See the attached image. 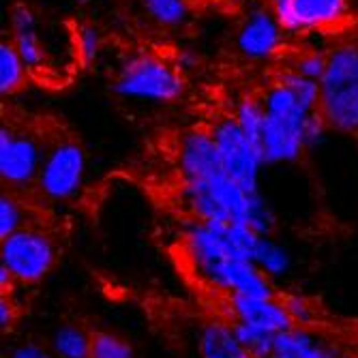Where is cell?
Returning <instances> with one entry per match:
<instances>
[{
  "label": "cell",
  "instance_id": "1",
  "mask_svg": "<svg viewBox=\"0 0 358 358\" xmlns=\"http://www.w3.org/2000/svg\"><path fill=\"white\" fill-rule=\"evenodd\" d=\"M185 208L195 221L243 223L262 236H273L277 225L275 213L262 193H249L225 172H217L204 180L182 182Z\"/></svg>",
  "mask_w": 358,
  "mask_h": 358
},
{
  "label": "cell",
  "instance_id": "2",
  "mask_svg": "<svg viewBox=\"0 0 358 358\" xmlns=\"http://www.w3.org/2000/svg\"><path fill=\"white\" fill-rule=\"evenodd\" d=\"M262 101L266 108V124L259 148H262L264 164H292L301 159L307 150L305 127L313 112L307 110L299 101V96L277 80L266 88Z\"/></svg>",
  "mask_w": 358,
  "mask_h": 358
},
{
  "label": "cell",
  "instance_id": "3",
  "mask_svg": "<svg viewBox=\"0 0 358 358\" xmlns=\"http://www.w3.org/2000/svg\"><path fill=\"white\" fill-rule=\"evenodd\" d=\"M187 90L180 67L157 54H136L127 58L114 78V92L124 99L174 103Z\"/></svg>",
  "mask_w": 358,
  "mask_h": 358
},
{
  "label": "cell",
  "instance_id": "4",
  "mask_svg": "<svg viewBox=\"0 0 358 358\" xmlns=\"http://www.w3.org/2000/svg\"><path fill=\"white\" fill-rule=\"evenodd\" d=\"M58 257V238L37 221L0 241V264L15 277L20 287L41 283L56 268Z\"/></svg>",
  "mask_w": 358,
  "mask_h": 358
},
{
  "label": "cell",
  "instance_id": "5",
  "mask_svg": "<svg viewBox=\"0 0 358 358\" xmlns=\"http://www.w3.org/2000/svg\"><path fill=\"white\" fill-rule=\"evenodd\" d=\"M86 176V150L76 138H56L48 144L35 191L48 204L78 198Z\"/></svg>",
  "mask_w": 358,
  "mask_h": 358
},
{
  "label": "cell",
  "instance_id": "6",
  "mask_svg": "<svg viewBox=\"0 0 358 358\" xmlns=\"http://www.w3.org/2000/svg\"><path fill=\"white\" fill-rule=\"evenodd\" d=\"M43 136L26 127L3 124L0 129V180L5 189L24 193L35 189L48 150Z\"/></svg>",
  "mask_w": 358,
  "mask_h": 358
},
{
  "label": "cell",
  "instance_id": "7",
  "mask_svg": "<svg viewBox=\"0 0 358 358\" xmlns=\"http://www.w3.org/2000/svg\"><path fill=\"white\" fill-rule=\"evenodd\" d=\"M210 134L219 150L223 172L245 191L259 193V172L266 166L259 146L243 134L234 116L219 118L210 127Z\"/></svg>",
  "mask_w": 358,
  "mask_h": 358
},
{
  "label": "cell",
  "instance_id": "8",
  "mask_svg": "<svg viewBox=\"0 0 358 358\" xmlns=\"http://www.w3.org/2000/svg\"><path fill=\"white\" fill-rule=\"evenodd\" d=\"M268 7L289 37L337 30L350 15V0H268Z\"/></svg>",
  "mask_w": 358,
  "mask_h": 358
},
{
  "label": "cell",
  "instance_id": "9",
  "mask_svg": "<svg viewBox=\"0 0 358 358\" xmlns=\"http://www.w3.org/2000/svg\"><path fill=\"white\" fill-rule=\"evenodd\" d=\"M285 32L271 7H249L236 32V50L249 60H271L283 50Z\"/></svg>",
  "mask_w": 358,
  "mask_h": 358
},
{
  "label": "cell",
  "instance_id": "10",
  "mask_svg": "<svg viewBox=\"0 0 358 358\" xmlns=\"http://www.w3.org/2000/svg\"><path fill=\"white\" fill-rule=\"evenodd\" d=\"M223 317L236 324H249V327L255 329H264L275 335L296 327L294 320L289 317L281 296L257 299V296L227 294L223 296Z\"/></svg>",
  "mask_w": 358,
  "mask_h": 358
},
{
  "label": "cell",
  "instance_id": "11",
  "mask_svg": "<svg viewBox=\"0 0 358 358\" xmlns=\"http://www.w3.org/2000/svg\"><path fill=\"white\" fill-rule=\"evenodd\" d=\"M176 166L182 182L204 180L217 172H223L210 129L193 127L180 136L176 150Z\"/></svg>",
  "mask_w": 358,
  "mask_h": 358
},
{
  "label": "cell",
  "instance_id": "12",
  "mask_svg": "<svg viewBox=\"0 0 358 358\" xmlns=\"http://www.w3.org/2000/svg\"><path fill=\"white\" fill-rule=\"evenodd\" d=\"M320 106L317 112L322 114L324 122L331 131L343 136H358V84L345 86H320Z\"/></svg>",
  "mask_w": 358,
  "mask_h": 358
},
{
  "label": "cell",
  "instance_id": "13",
  "mask_svg": "<svg viewBox=\"0 0 358 358\" xmlns=\"http://www.w3.org/2000/svg\"><path fill=\"white\" fill-rule=\"evenodd\" d=\"M200 358H253L227 317H210L198 331Z\"/></svg>",
  "mask_w": 358,
  "mask_h": 358
},
{
  "label": "cell",
  "instance_id": "14",
  "mask_svg": "<svg viewBox=\"0 0 358 358\" xmlns=\"http://www.w3.org/2000/svg\"><path fill=\"white\" fill-rule=\"evenodd\" d=\"M331 352L337 348L315 329L292 327L275 337L271 358H324Z\"/></svg>",
  "mask_w": 358,
  "mask_h": 358
},
{
  "label": "cell",
  "instance_id": "15",
  "mask_svg": "<svg viewBox=\"0 0 358 358\" xmlns=\"http://www.w3.org/2000/svg\"><path fill=\"white\" fill-rule=\"evenodd\" d=\"M92 331H86L82 324H62L50 339L56 358H90Z\"/></svg>",
  "mask_w": 358,
  "mask_h": 358
},
{
  "label": "cell",
  "instance_id": "16",
  "mask_svg": "<svg viewBox=\"0 0 358 358\" xmlns=\"http://www.w3.org/2000/svg\"><path fill=\"white\" fill-rule=\"evenodd\" d=\"M35 223L28 202L20 191L5 189L0 195V241L9 238L22 227Z\"/></svg>",
  "mask_w": 358,
  "mask_h": 358
},
{
  "label": "cell",
  "instance_id": "17",
  "mask_svg": "<svg viewBox=\"0 0 358 358\" xmlns=\"http://www.w3.org/2000/svg\"><path fill=\"white\" fill-rule=\"evenodd\" d=\"M28 76L30 71L26 69L15 45L11 43V39H5L0 43V92H3V96L17 94L26 86Z\"/></svg>",
  "mask_w": 358,
  "mask_h": 358
},
{
  "label": "cell",
  "instance_id": "18",
  "mask_svg": "<svg viewBox=\"0 0 358 358\" xmlns=\"http://www.w3.org/2000/svg\"><path fill=\"white\" fill-rule=\"evenodd\" d=\"M234 120L243 129V134L253 142V144H262V134H264V124H266V108L264 101L257 99V96H245L241 99L232 112ZM262 150V148H259Z\"/></svg>",
  "mask_w": 358,
  "mask_h": 358
},
{
  "label": "cell",
  "instance_id": "19",
  "mask_svg": "<svg viewBox=\"0 0 358 358\" xmlns=\"http://www.w3.org/2000/svg\"><path fill=\"white\" fill-rule=\"evenodd\" d=\"M253 262L259 268H262L271 279H277V277H281V275H285L289 271L292 255L273 236H259L257 247H255V255H253Z\"/></svg>",
  "mask_w": 358,
  "mask_h": 358
},
{
  "label": "cell",
  "instance_id": "20",
  "mask_svg": "<svg viewBox=\"0 0 358 358\" xmlns=\"http://www.w3.org/2000/svg\"><path fill=\"white\" fill-rule=\"evenodd\" d=\"M144 13L161 28H178L191 15L189 0H140Z\"/></svg>",
  "mask_w": 358,
  "mask_h": 358
},
{
  "label": "cell",
  "instance_id": "21",
  "mask_svg": "<svg viewBox=\"0 0 358 358\" xmlns=\"http://www.w3.org/2000/svg\"><path fill=\"white\" fill-rule=\"evenodd\" d=\"M9 39L15 45L20 58L24 60L26 69L30 73H37L45 67V43L41 39L39 28L24 30V32H11Z\"/></svg>",
  "mask_w": 358,
  "mask_h": 358
},
{
  "label": "cell",
  "instance_id": "22",
  "mask_svg": "<svg viewBox=\"0 0 358 358\" xmlns=\"http://www.w3.org/2000/svg\"><path fill=\"white\" fill-rule=\"evenodd\" d=\"M277 82H281L283 86H287L292 92L299 96V101L311 110V112H317V106H320V82L315 80H309L305 76H301L299 71L285 67L283 71L277 73Z\"/></svg>",
  "mask_w": 358,
  "mask_h": 358
},
{
  "label": "cell",
  "instance_id": "23",
  "mask_svg": "<svg viewBox=\"0 0 358 358\" xmlns=\"http://www.w3.org/2000/svg\"><path fill=\"white\" fill-rule=\"evenodd\" d=\"M90 358H136V350L124 337L110 331H92Z\"/></svg>",
  "mask_w": 358,
  "mask_h": 358
},
{
  "label": "cell",
  "instance_id": "24",
  "mask_svg": "<svg viewBox=\"0 0 358 358\" xmlns=\"http://www.w3.org/2000/svg\"><path fill=\"white\" fill-rule=\"evenodd\" d=\"M279 296L296 327L315 329V322L320 320V307L313 299L301 294V292H285V294H279Z\"/></svg>",
  "mask_w": 358,
  "mask_h": 358
},
{
  "label": "cell",
  "instance_id": "25",
  "mask_svg": "<svg viewBox=\"0 0 358 358\" xmlns=\"http://www.w3.org/2000/svg\"><path fill=\"white\" fill-rule=\"evenodd\" d=\"M234 324V331L238 335V339L243 341V345L249 350V354L253 358H271L273 356V348H275V333H268L264 329H255L249 327V324Z\"/></svg>",
  "mask_w": 358,
  "mask_h": 358
},
{
  "label": "cell",
  "instance_id": "26",
  "mask_svg": "<svg viewBox=\"0 0 358 358\" xmlns=\"http://www.w3.org/2000/svg\"><path fill=\"white\" fill-rule=\"evenodd\" d=\"M76 52L78 58L84 64H90L99 58L101 50H103V39H101V32L96 30L92 24H80L76 28Z\"/></svg>",
  "mask_w": 358,
  "mask_h": 358
},
{
  "label": "cell",
  "instance_id": "27",
  "mask_svg": "<svg viewBox=\"0 0 358 358\" xmlns=\"http://www.w3.org/2000/svg\"><path fill=\"white\" fill-rule=\"evenodd\" d=\"M289 69L299 71L301 76L320 82L327 69V52H317V50H301L294 54L289 62Z\"/></svg>",
  "mask_w": 358,
  "mask_h": 358
},
{
  "label": "cell",
  "instance_id": "28",
  "mask_svg": "<svg viewBox=\"0 0 358 358\" xmlns=\"http://www.w3.org/2000/svg\"><path fill=\"white\" fill-rule=\"evenodd\" d=\"M39 28V17L26 3H15L9 9V30L11 32H24Z\"/></svg>",
  "mask_w": 358,
  "mask_h": 358
},
{
  "label": "cell",
  "instance_id": "29",
  "mask_svg": "<svg viewBox=\"0 0 358 358\" xmlns=\"http://www.w3.org/2000/svg\"><path fill=\"white\" fill-rule=\"evenodd\" d=\"M20 322V307L13 301V294L0 296V329L3 333H11Z\"/></svg>",
  "mask_w": 358,
  "mask_h": 358
},
{
  "label": "cell",
  "instance_id": "30",
  "mask_svg": "<svg viewBox=\"0 0 358 358\" xmlns=\"http://www.w3.org/2000/svg\"><path fill=\"white\" fill-rule=\"evenodd\" d=\"M9 358H56L52 350L39 345V343H32V341H26V343H20L15 345L11 352H9Z\"/></svg>",
  "mask_w": 358,
  "mask_h": 358
},
{
  "label": "cell",
  "instance_id": "31",
  "mask_svg": "<svg viewBox=\"0 0 358 358\" xmlns=\"http://www.w3.org/2000/svg\"><path fill=\"white\" fill-rule=\"evenodd\" d=\"M219 3H223V5H230V7H253L257 0H219Z\"/></svg>",
  "mask_w": 358,
  "mask_h": 358
},
{
  "label": "cell",
  "instance_id": "32",
  "mask_svg": "<svg viewBox=\"0 0 358 358\" xmlns=\"http://www.w3.org/2000/svg\"><path fill=\"white\" fill-rule=\"evenodd\" d=\"M324 358H345L339 350L337 352H331V354H327V356H324Z\"/></svg>",
  "mask_w": 358,
  "mask_h": 358
},
{
  "label": "cell",
  "instance_id": "33",
  "mask_svg": "<svg viewBox=\"0 0 358 358\" xmlns=\"http://www.w3.org/2000/svg\"><path fill=\"white\" fill-rule=\"evenodd\" d=\"M354 358H358V354H356V356H354Z\"/></svg>",
  "mask_w": 358,
  "mask_h": 358
}]
</instances>
